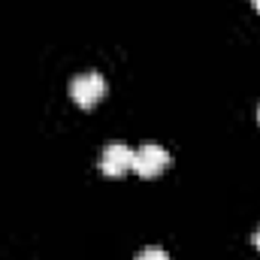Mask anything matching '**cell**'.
<instances>
[{
    "label": "cell",
    "instance_id": "3",
    "mask_svg": "<svg viewBox=\"0 0 260 260\" xmlns=\"http://www.w3.org/2000/svg\"><path fill=\"white\" fill-rule=\"evenodd\" d=\"M130 167H133V151H130L124 142H109V145L103 148V154H100V170H103V176L118 179V176L127 173Z\"/></svg>",
    "mask_w": 260,
    "mask_h": 260
},
{
    "label": "cell",
    "instance_id": "4",
    "mask_svg": "<svg viewBox=\"0 0 260 260\" xmlns=\"http://www.w3.org/2000/svg\"><path fill=\"white\" fill-rule=\"evenodd\" d=\"M136 260H170V257H167V251L160 245H148V248H142L136 254Z\"/></svg>",
    "mask_w": 260,
    "mask_h": 260
},
{
    "label": "cell",
    "instance_id": "6",
    "mask_svg": "<svg viewBox=\"0 0 260 260\" xmlns=\"http://www.w3.org/2000/svg\"><path fill=\"white\" fill-rule=\"evenodd\" d=\"M251 3H254V9H257V12H260V0H251Z\"/></svg>",
    "mask_w": 260,
    "mask_h": 260
},
{
    "label": "cell",
    "instance_id": "7",
    "mask_svg": "<svg viewBox=\"0 0 260 260\" xmlns=\"http://www.w3.org/2000/svg\"><path fill=\"white\" fill-rule=\"evenodd\" d=\"M257 121H260V106H257Z\"/></svg>",
    "mask_w": 260,
    "mask_h": 260
},
{
    "label": "cell",
    "instance_id": "5",
    "mask_svg": "<svg viewBox=\"0 0 260 260\" xmlns=\"http://www.w3.org/2000/svg\"><path fill=\"white\" fill-rule=\"evenodd\" d=\"M251 239H254V245H257V251H260V227L254 230V236H251Z\"/></svg>",
    "mask_w": 260,
    "mask_h": 260
},
{
    "label": "cell",
    "instance_id": "2",
    "mask_svg": "<svg viewBox=\"0 0 260 260\" xmlns=\"http://www.w3.org/2000/svg\"><path fill=\"white\" fill-rule=\"evenodd\" d=\"M70 97L82 106V109H91L94 103H100L103 97H106V79L100 76V73H79V76H73V82H70Z\"/></svg>",
    "mask_w": 260,
    "mask_h": 260
},
{
    "label": "cell",
    "instance_id": "1",
    "mask_svg": "<svg viewBox=\"0 0 260 260\" xmlns=\"http://www.w3.org/2000/svg\"><path fill=\"white\" fill-rule=\"evenodd\" d=\"M170 167V151L164 145H154V142H145L133 151V173L142 176V179H157L164 170Z\"/></svg>",
    "mask_w": 260,
    "mask_h": 260
}]
</instances>
